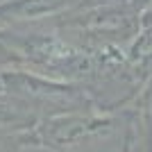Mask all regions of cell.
I'll list each match as a JSON object with an SVG mask.
<instances>
[{
    "label": "cell",
    "mask_w": 152,
    "mask_h": 152,
    "mask_svg": "<svg viewBox=\"0 0 152 152\" xmlns=\"http://www.w3.org/2000/svg\"><path fill=\"white\" fill-rule=\"evenodd\" d=\"M127 116L123 109H73L45 116L27 132L25 152H123Z\"/></svg>",
    "instance_id": "7a4b0ae2"
},
{
    "label": "cell",
    "mask_w": 152,
    "mask_h": 152,
    "mask_svg": "<svg viewBox=\"0 0 152 152\" xmlns=\"http://www.w3.org/2000/svg\"><path fill=\"white\" fill-rule=\"evenodd\" d=\"M127 116V150L152 152V75L123 107Z\"/></svg>",
    "instance_id": "5b68a950"
},
{
    "label": "cell",
    "mask_w": 152,
    "mask_h": 152,
    "mask_svg": "<svg viewBox=\"0 0 152 152\" xmlns=\"http://www.w3.org/2000/svg\"><path fill=\"white\" fill-rule=\"evenodd\" d=\"M0 91L14 102H18L23 109H27L37 121L73 109L95 107L89 91L82 84L52 80L12 64L0 68Z\"/></svg>",
    "instance_id": "277c9868"
},
{
    "label": "cell",
    "mask_w": 152,
    "mask_h": 152,
    "mask_svg": "<svg viewBox=\"0 0 152 152\" xmlns=\"http://www.w3.org/2000/svg\"><path fill=\"white\" fill-rule=\"evenodd\" d=\"M0 45L12 66H23L61 82L86 86L98 68V52L66 41L50 20L0 27Z\"/></svg>",
    "instance_id": "6da1fadb"
},
{
    "label": "cell",
    "mask_w": 152,
    "mask_h": 152,
    "mask_svg": "<svg viewBox=\"0 0 152 152\" xmlns=\"http://www.w3.org/2000/svg\"><path fill=\"white\" fill-rule=\"evenodd\" d=\"M82 2L84 0H0V27L52 20Z\"/></svg>",
    "instance_id": "8992f818"
},
{
    "label": "cell",
    "mask_w": 152,
    "mask_h": 152,
    "mask_svg": "<svg viewBox=\"0 0 152 152\" xmlns=\"http://www.w3.org/2000/svg\"><path fill=\"white\" fill-rule=\"evenodd\" d=\"M50 23L66 41L98 52L127 48L141 30V14L132 0H84Z\"/></svg>",
    "instance_id": "3957f363"
},
{
    "label": "cell",
    "mask_w": 152,
    "mask_h": 152,
    "mask_svg": "<svg viewBox=\"0 0 152 152\" xmlns=\"http://www.w3.org/2000/svg\"><path fill=\"white\" fill-rule=\"evenodd\" d=\"M123 152H129V150H123Z\"/></svg>",
    "instance_id": "52a82bcc"
}]
</instances>
